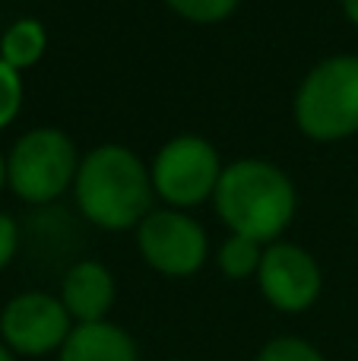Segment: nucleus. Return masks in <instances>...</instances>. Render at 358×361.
Masks as SVG:
<instances>
[{
	"label": "nucleus",
	"mask_w": 358,
	"mask_h": 361,
	"mask_svg": "<svg viewBox=\"0 0 358 361\" xmlns=\"http://www.w3.org/2000/svg\"><path fill=\"white\" fill-rule=\"evenodd\" d=\"M76 206L92 225L124 231L152 212V175L127 146H95L76 171Z\"/></svg>",
	"instance_id": "f257e3e1"
},
{
	"label": "nucleus",
	"mask_w": 358,
	"mask_h": 361,
	"mask_svg": "<svg viewBox=\"0 0 358 361\" xmlns=\"http://www.w3.org/2000/svg\"><path fill=\"white\" fill-rule=\"evenodd\" d=\"M213 203L232 235L273 244L295 216V187L279 165L241 159L222 169Z\"/></svg>",
	"instance_id": "f03ea898"
},
{
	"label": "nucleus",
	"mask_w": 358,
	"mask_h": 361,
	"mask_svg": "<svg viewBox=\"0 0 358 361\" xmlns=\"http://www.w3.org/2000/svg\"><path fill=\"white\" fill-rule=\"evenodd\" d=\"M295 124L311 140H342L358 133V57L321 61L295 92Z\"/></svg>",
	"instance_id": "7ed1b4c3"
},
{
	"label": "nucleus",
	"mask_w": 358,
	"mask_h": 361,
	"mask_svg": "<svg viewBox=\"0 0 358 361\" xmlns=\"http://www.w3.org/2000/svg\"><path fill=\"white\" fill-rule=\"evenodd\" d=\"M76 171V143L54 127H38L19 137L6 159V180L25 203H51L73 184Z\"/></svg>",
	"instance_id": "20e7f679"
},
{
	"label": "nucleus",
	"mask_w": 358,
	"mask_h": 361,
	"mask_svg": "<svg viewBox=\"0 0 358 361\" xmlns=\"http://www.w3.org/2000/svg\"><path fill=\"white\" fill-rule=\"evenodd\" d=\"M152 187L156 197H162L171 209L200 206L216 193L222 178V162L213 143L203 137H175L159 149L152 162Z\"/></svg>",
	"instance_id": "39448f33"
},
{
	"label": "nucleus",
	"mask_w": 358,
	"mask_h": 361,
	"mask_svg": "<svg viewBox=\"0 0 358 361\" xmlns=\"http://www.w3.org/2000/svg\"><path fill=\"white\" fill-rule=\"evenodd\" d=\"M137 244L143 260L162 276H194L206 263V231L181 209H152L137 225Z\"/></svg>",
	"instance_id": "423d86ee"
},
{
	"label": "nucleus",
	"mask_w": 358,
	"mask_h": 361,
	"mask_svg": "<svg viewBox=\"0 0 358 361\" xmlns=\"http://www.w3.org/2000/svg\"><path fill=\"white\" fill-rule=\"evenodd\" d=\"M73 317L67 314L61 298L48 292H23L16 298L6 301L4 314H0V336L4 345L16 355H48V352H61L67 343L70 330H73Z\"/></svg>",
	"instance_id": "0eeeda50"
},
{
	"label": "nucleus",
	"mask_w": 358,
	"mask_h": 361,
	"mask_svg": "<svg viewBox=\"0 0 358 361\" xmlns=\"http://www.w3.org/2000/svg\"><path fill=\"white\" fill-rule=\"evenodd\" d=\"M257 282L264 298L283 314H302L321 295V267L304 247L289 241H273L264 250L257 269Z\"/></svg>",
	"instance_id": "6e6552de"
},
{
	"label": "nucleus",
	"mask_w": 358,
	"mask_h": 361,
	"mask_svg": "<svg viewBox=\"0 0 358 361\" xmlns=\"http://www.w3.org/2000/svg\"><path fill=\"white\" fill-rule=\"evenodd\" d=\"M61 301L73 324H99L114 305V279L105 263L80 260L67 269L61 282Z\"/></svg>",
	"instance_id": "1a4fd4ad"
},
{
	"label": "nucleus",
	"mask_w": 358,
	"mask_h": 361,
	"mask_svg": "<svg viewBox=\"0 0 358 361\" xmlns=\"http://www.w3.org/2000/svg\"><path fill=\"white\" fill-rule=\"evenodd\" d=\"M57 361H140V349L127 330L99 320V324H76L57 352Z\"/></svg>",
	"instance_id": "9d476101"
},
{
	"label": "nucleus",
	"mask_w": 358,
	"mask_h": 361,
	"mask_svg": "<svg viewBox=\"0 0 358 361\" xmlns=\"http://www.w3.org/2000/svg\"><path fill=\"white\" fill-rule=\"evenodd\" d=\"M48 32L38 19H19L0 38V61H6L13 70H25L44 54Z\"/></svg>",
	"instance_id": "9b49d317"
},
{
	"label": "nucleus",
	"mask_w": 358,
	"mask_h": 361,
	"mask_svg": "<svg viewBox=\"0 0 358 361\" xmlns=\"http://www.w3.org/2000/svg\"><path fill=\"white\" fill-rule=\"evenodd\" d=\"M219 269L222 276H228V279H247V276H254L260 269V260H264V250H260L257 241H251V238H241V235H232L222 241L219 247Z\"/></svg>",
	"instance_id": "f8f14e48"
},
{
	"label": "nucleus",
	"mask_w": 358,
	"mask_h": 361,
	"mask_svg": "<svg viewBox=\"0 0 358 361\" xmlns=\"http://www.w3.org/2000/svg\"><path fill=\"white\" fill-rule=\"evenodd\" d=\"M178 16L190 19V23H200V25H209V23H222L235 13L238 0H165Z\"/></svg>",
	"instance_id": "ddd939ff"
},
{
	"label": "nucleus",
	"mask_w": 358,
	"mask_h": 361,
	"mask_svg": "<svg viewBox=\"0 0 358 361\" xmlns=\"http://www.w3.org/2000/svg\"><path fill=\"white\" fill-rule=\"evenodd\" d=\"M257 361H327V358L302 336H276L260 349Z\"/></svg>",
	"instance_id": "4468645a"
},
{
	"label": "nucleus",
	"mask_w": 358,
	"mask_h": 361,
	"mask_svg": "<svg viewBox=\"0 0 358 361\" xmlns=\"http://www.w3.org/2000/svg\"><path fill=\"white\" fill-rule=\"evenodd\" d=\"M23 105V80L19 70H13L6 61H0V127H6L19 114Z\"/></svg>",
	"instance_id": "2eb2a0df"
},
{
	"label": "nucleus",
	"mask_w": 358,
	"mask_h": 361,
	"mask_svg": "<svg viewBox=\"0 0 358 361\" xmlns=\"http://www.w3.org/2000/svg\"><path fill=\"white\" fill-rule=\"evenodd\" d=\"M16 244H19V228L6 212H0V269L13 260L16 254Z\"/></svg>",
	"instance_id": "dca6fc26"
},
{
	"label": "nucleus",
	"mask_w": 358,
	"mask_h": 361,
	"mask_svg": "<svg viewBox=\"0 0 358 361\" xmlns=\"http://www.w3.org/2000/svg\"><path fill=\"white\" fill-rule=\"evenodd\" d=\"M342 10H346L349 23L358 25V0H342Z\"/></svg>",
	"instance_id": "f3484780"
},
{
	"label": "nucleus",
	"mask_w": 358,
	"mask_h": 361,
	"mask_svg": "<svg viewBox=\"0 0 358 361\" xmlns=\"http://www.w3.org/2000/svg\"><path fill=\"white\" fill-rule=\"evenodd\" d=\"M0 361H16V358H13V352H10V349H6V345H4V343H0Z\"/></svg>",
	"instance_id": "a211bd4d"
},
{
	"label": "nucleus",
	"mask_w": 358,
	"mask_h": 361,
	"mask_svg": "<svg viewBox=\"0 0 358 361\" xmlns=\"http://www.w3.org/2000/svg\"><path fill=\"white\" fill-rule=\"evenodd\" d=\"M4 180H6V162L0 159V187H4Z\"/></svg>",
	"instance_id": "6ab92c4d"
}]
</instances>
